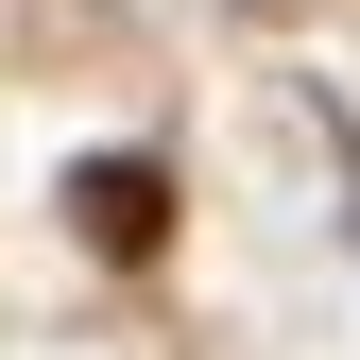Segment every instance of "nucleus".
<instances>
[{
	"instance_id": "f257e3e1",
	"label": "nucleus",
	"mask_w": 360,
	"mask_h": 360,
	"mask_svg": "<svg viewBox=\"0 0 360 360\" xmlns=\"http://www.w3.org/2000/svg\"><path fill=\"white\" fill-rule=\"evenodd\" d=\"M69 223H86L103 257H155V240H172V172H155V155H86V172H69Z\"/></svg>"
}]
</instances>
